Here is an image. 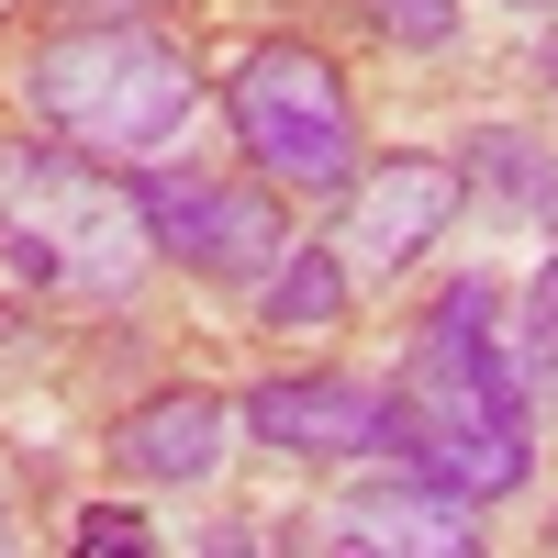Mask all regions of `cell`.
<instances>
[{"instance_id": "8fae6325", "label": "cell", "mask_w": 558, "mask_h": 558, "mask_svg": "<svg viewBox=\"0 0 558 558\" xmlns=\"http://www.w3.org/2000/svg\"><path fill=\"white\" fill-rule=\"evenodd\" d=\"M470 179H492L502 213H547V223H558V168L525 146V134H481V146H470Z\"/></svg>"}, {"instance_id": "30bf717a", "label": "cell", "mask_w": 558, "mask_h": 558, "mask_svg": "<svg viewBox=\"0 0 558 558\" xmlns=\"http://www.w3.org/2000/svg\"><path fill=\"white\" fill-rule=\"evenodd\" d=\"M257 313L279 324V336H324V324H347V257L336 246H291V257L268 268Z\"/></svg>"}, {"instance_id": "7a4b0ae2", "label": "cell", "mask_w": 558, "mask_h": 558, "mask_svg": "<svg viewBox=\"0 0 558 558\" xmlns=\"http://www.w3.org/2000/svg\"><path fill=\"white\" fill-rule=\"evenodd\" d=\"M0 257L23 268V291L123 302L146 279L157 235H146V202L101 157L45 146V134H0Z\"/></svg>"}, {"instance_id": "3957f363", "label": "cell", "mask_w": 558, "mask_h": 558, "mask_svg": "<svg viewBox=\"0 0 558 558\" xmlns=\"http://www.w3.org/2000/svg\"><path fill=\"white\" fill-rule=\"evenodd\" d=\"M34 112H45L57 146L112 168V157H157L202 112V78L146 23H68V34L34 45Z\"/></svg>"}, {"instance_id": "8992f818", "label": "cell", "mask_w": 558, "mask_h": 558, "mask_svg": "<svg viewBox=\"0 0 558 558\" xmlns=\"http://www.w3.org/2000/svg\"><path fill=\"white\" fill-rule=\"evenodd\" d=\"M458 179L447 157H380V168H357V191H347V223H336V257L347 268H402V257H425L447 223H458Z\"/></svg>"}, {"instance_id": "5b68a950", "label": "cell", "mask_w": 558, "mask_h": 558, "mask_svg": "<svg viewBox=\"0 0 558 558\" xmlns=\"http://www.w3.org/2000/svg\"><path fill=\"white\" fill-rule=\"evenodd\" d=\"M146 235L179 268H213V279H268L291 257V223H279L268 179H213V168H157L146 191Z\"/></svg>"}, {"instance_id": "277c9868", "label": "cell", "mask_w": 558, "mask_h": 558, "mask_svg": "<svg viewBox=\"0 0 558 558\" xmlns=\"http://www.w3.org/2000/svg\"><path fill=\"white\" fill-rule=\"evenodd\" d=\"M223 123L268 191H357V112L324 45L268 34L223 68Z\"/></svg>"}, {"instance_id": "5bb4252c", "label": "cell", "mask_w": 558, "mask_h": 558, "mask_svg": "<svg viewBox=\"0 0 558 558\" xmlns=\"http://www.w3.org/2000/svg\"><path fill=\"white\" fill-rule=\"evenodd\" d=\"M57 12H78V23H134V12H157V0H57Z\"/></svg>"}, {"instance_id": "ac0fdd59", "label": "cell", "mask_w": 558, "mask_h": 558, "mask_svg": "<svg viewBox=\"0 0 558 558\" xmlns=\"http://www.w3.org/2000/svg\"><path fill=\"white\" fill-rule=\"evenodd\" d=\"M547 89H558V45H547Z\"/></svg>"}, {"instance_id": "2e32d148", "label": "cell", "mask_w": 558, "mask_h": 558, "mask_svg": "<svg viewBox=\"0 0 558 558\" xmlns=\"http://www.w3.org/2000/svg\"><path fill=\"white\" fill-rule=\"evenodd\" d=\"M536 347L558 357V268H547V291H536Z\"/></svg>"}, {"instance_id": "52a82bcc", "label": "cell", "mask_w": 558, "mask_h": 558, "mask_svg": "<svg viewBox=\"0 0 558 558\" xmlns=\"http://www.w3.org/2000/svg\"><path fill=\"white\" fill-rule=\"evenodd\" d=\"M246 425L291 458H324V470H347V458L391 447V391L347 380V368H291V380H257L246 391Z\"/></svg>"}, {"instance_id": "4fadbf2b", "label": "cell", "mask_w": 558, "mask_h": 558, "mask_svg": "<svg viewBox=\"0 0 558 558\" xmlns=\"http://www.w3.org/2000/svg\"><path fill=\"white\" fill-rule=\"evenodd\" d=\"M380 34H402V45H447L458 34V0H357Z\"/></svg>"}, {"instance_id": "9c48e42d", "label": "cell", "mask_w": 558, "mask_h": 558, "mask_svg": "<svg viewBox=\"0 0 558 558\" xmlns=\"http://www.w3.org/2000/svg\"><path fill=\"white\" fill-rule=\"evenodd\" d=\"M336 558H481V525H470V502L402 481V492H357L347 502Z\"/></svg>"}, {"instance_id": "6da1fadb", "label": "cell", "mask_w": 558, "mask_h": 558, "mask_svg": "<svg viewBox=\"0 0 558 558\" xmlns=\"http://www.w3.org/2000/svg\"><path fill=\"white\" fill-rule=\"evenodd\" d=\"M391 458L413 470V492H447V502H502L536 470V425H525L514 357H502L492 279H447L436 324L413 336L402 391H391Z\"/></svg>"}, {"instance_id": "ba28073f", "label": "cell", "mask_w": 558, "mask_h": 558, "mask_svg": "<svg viewBox=\"0 0 558 558\" xmlns=\"http://www.w3.org/2000/svg\"><path fill=\"white\" fill-rule=\"evenodd\" d=\"M112 470H123V481H157V492H168V481H213V470H223V402H213L202 380L146 391V402L112 425Z\"/></svg>"}, {"instance_id": "e0dca14e", "label": "cell", "mask_w": 558, "mask_h": 558, "mask_svg": "<svg viewBox=\"0 0 558 558\" xmlns=\"http://www.w3.org/2000/svg\"><path fill=\"white\" fill-rule=\"evenodd\" d=\"M0 558H23V536H12V514H0Z\"/></svg>"}, {"instance_id": "7c38bea8", "label": "cell", "mask_w": 558, "mask_h": 558, "mask_svg": "<svg viewBox=\"0 0 558 558\" xmlns=\"http://www.w3.org/2000/svg\"><path fill=\"white\" fill-rule=\"evenodd\" d=\"M68 558H157V536H146L134 502H89V514L68 525Z\"/></svg>"}, {"instance_id": "9a60e30c", "label": "cell", "mask_w": 558, "mask_h": 558, "mask_svg": "<svg viewBox=\"0 0 558 558\" xmlns=\"http://www.w3.org/2000/svg\"><path fill=\"white\" fill-rule=\"evenodd\" d=\"M202 558H268V536H257V525H223V536H213Z\"/></svg>"}]
</instances>
